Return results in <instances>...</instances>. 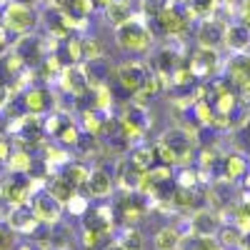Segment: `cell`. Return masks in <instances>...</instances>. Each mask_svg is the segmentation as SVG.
<instances>
[{"label":"cell","instance_id":"1","mask_svg":"<svg viewBox=\"0 0 250 250\" xmlns=\"http://www.w3.org/2000/svg\"><path fill=\"white\" fill-rule=\"evenodd\" d=\"M118 38H120V45L128 48V50H140L145 45V40H148V35H145L138 25H133V23H125L120 28Z\"/></svg>","mask_w":250,"mask_h":250},{"label":"cell","instance_id":"2","mask_svg":"<svg viewBox=\"0 0 250 250\" xmlns=\"http://www.w3.org/2000/svg\"><path fill=\"white\" fill-rule=\"evenodd\" d=\"M5 18H8V25L15 28V30H28L33 25V13L23 5H10Z\"/></svg>","mask_w":250,"mask_h":250},{"label":"cell","instance_id":"3","mask_svg":"<svg viewBox=\"0 0 250 250\" xmlns=\"http://www.w3.org/2000/svg\"><path fill=\"white\" fill-rule=\"evenodd\" d=\"M120 83L128 90H135L138 85H143V68L140 65H135V62H128V65H123V70H120Z\"/></svg>","mask_w":250,"mask_h":250},{"label":"cell","instance_id":"4","mask_svg":"<svg viewBox=\"0 0 250 250\" xmlns=\"http://www.w3.org/2000/svg\"><path fill=\"white\" fill-rule=\"evenodd\" d=\"M60 213V205L55 203V198H38L35 200V218H43L48 223H53Z\"/></svg>","mask_w":250,"mask_h":250},{"label":"cell","instance_id":"5","mask_svg":"<svg viewBox=\"0 0 250 250\" xmlns=\"http://www.w3.org/2000/svg\"><path fill=\"white\" fill-rule=\"evenodd\" d=\"M85 183L90 185V193H93L95 198H100V195H108V193H110V175H108V173H103V170L90 173Z\"/></svg>","mask_w":250,"mask_h":250},{"label":"cell","instance_id":"6","mask_svg":"<svg viewBox=\"0 0 250 250\" xmlns=\"http://www.w3.org/2000/svg\"><path fill=\"white\" fill-rule=\"evenodd\" d=\"M10 223L15 228H23V230H28V228L35 225V213H25V210H20V208H15V210L10 213Z\"/></svg>","mask_w":250,"mask_h":250},{"label":"cell","instance_id":"7","mask_svg":"<svg viewBox=\"0 0 250 250\" xmlns=\"http://www.w3.org/2000/svg\"><path fill=\"white\" fill-rule=\"evenodd\" d=\"M65 180H70L73 185H78V183H85L88 180V173H85V168H83V165H70V168L65 170Z\"/></svg>","mask_w":250,"mask_h":250},{"label":"cell","instance_id":"8","mask_svg":"<svg viewBox=\"0 0 250 250\" xmlns=\"http://www.w3.org/2000/svg\"><path fill=\"white\" fill-rule=\"evenodd\" d=\"M125 15H128V13H125V8L120 3L110 5V20H113V23H125Z\"/></svg>","mask_w":250,"mask_h":250},{"label":"cell","instance_id":"9","mask_svg":"<svg viewBox=\"0 0 250 250\" xmlns=\"http://www.w3.org/2000/svg\"><path fill=\"white\" fill-rule=\"evenodd\" d=\"M60 138H62V143H75L78 140V130L73 128V125H68L65 130H60Z\"/></svg>","mask_w":250,"mask_h":250},{"label":"cell","instance_id":"10","mask_svg":"<svg viewBox=\"0 0 250 250\" xmlns=\"http://www.w3.org/2000/svg\"><path fill=\"white\" fill-rule=\"evenodd\" d=\"M10 245H13V240H10V233L0 228V250H8Z\"/></svg>","mask_w":250,"mask_h":250},{"label":"cell","instance_id":"11","mask_svg":"<svg viewBox=\"0 0 250 250\" xmlns=\"http://www.w3.org/2000/svg\"><path fill=\"white\" fill-rule=\"evenodd\" d=\"M125 238H128V240H135V238H140V235H138V233H128ZM120 245H123L125 250H138V248H140L138 243H135V245H133V243H120Z\"/></svg>","mask_w":250,"mask_h":250},{"label":"cell","instance_id":"12","mask_svg":"<svg viewBox=\"0 0 250 250\" xmlns=\"http://www.w3.org/2000/svg\"><path fill=\"white\" fill-rule=\"evenodd\" d=\"M108 103H110L108 90H98V105H108Z\"/></svg>","mask_w":250,"mask_h":250},{"label":"cell","instance_id":"13","mask_svg":"<svg viewBox=\"0 0 250 250\" xmlns=\"http://www.w3.org/2000/svg\"><path fill=\"white\" fill-rule=\"evenodd\" d=\"M3 45H5V33L0 30V48H3Z\"/></svg>","mask_w":250,"mask_h":250},{"label":"cell","instance_id":"14","mask_svg":"<svg viewBox=\"0 0 250 250\" xmlns=\"http://www.w3.org/2000/svg\"><path fill=\"white\" fill-rule=\"evenodd\" d=\"M95 3H110V0H95Z\"/></svg>","mask_w":250,"mask_h":250},{"label":"cell","instance_id":"15","mask_svg":"<svg viewBox=\"0 0 250 250\" xmlns=\"http://www.w3.org/2000/svg\"><path fill=\"white\" fill-rule=\"evenodd\" d=\"M25 3H30V0H25Z\"/></svg>","mask_w":250,"mask_h":250}]
</instances>
